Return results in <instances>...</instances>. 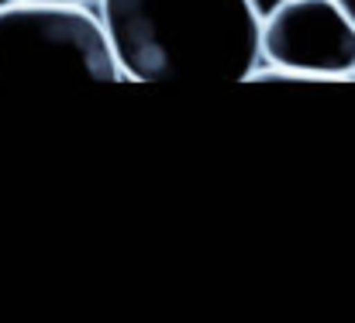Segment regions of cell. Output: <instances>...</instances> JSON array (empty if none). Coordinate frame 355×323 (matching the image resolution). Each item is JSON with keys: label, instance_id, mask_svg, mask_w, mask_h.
<instances>
[{"label": "cell", "instance_id": "cell-4", "mask_svg": "<svg viewBox=\"0 0 355 323\" xmlns=\"http://www.w3.org/2000/svg\"><path fill=\"white\" fill-rule=\"evenodd\" d=\"M248 7H252V14L259 17V21H266V17H272L279 7H283V0H245Z\"/></svg>", "mask_w": 355, "mask_h": 323}, {"label": "cell", "instance_id": "cell-1", "mask_svg": "<svg viewBox=\"0 0 355 323\" xmlns=\"http://www.w3.org/2000/svg\"><path fill=\"white\" fill-rule=\"evenodd\" d=\"M131 83H238L262 59V21L245 0H101Z\"/></svg>", "mask_w": 355, "mask_h": 323}, {"label": "cell", "instance_id": "cell-3", "mask_svg": "<svg viewBox=\"0 0 355 323\" xmlns=\"http://www.w3.org/2000/svg\"><path fill=\"white\" fill-rule=\"evenodd\" d=\"M262 59L248 80H355V24L335 0H283L262 21Z\"/></svg>", "mask_w": 355, "mask_h": 323}, {"label": "cell", "instance_id": "cell-6", "mask_svg": "<svg viewBox=\"0 0 355 323\" xmlns=\"http://www.w3.org/2000/svg\"><path fill=\"white\" fill-rule=\"evenodd\" d=\"M59 3H87V0H59Z\"/></svg>", "mask_w": 355, "mask_h": 323}, {"label": "cell", "instance_id": "cell-2", "mask_svg": "<svg viewBox=\"0 0 355 323\" xmlns=\"http://www.w3.org/2000/svg\"><path fill=\"white\" fill-rule=\"evenodd\" d=\"M69 80L121 83V66L104 21L83 3L7 0L0 7V83Z\"/></svg>", "mask_w": 355, "mask_h": 323}, {"label": "cell", "instance_id": "cell-5", "mask_svg": "<svg viewBox=\"0 0 355 323\" xmlns=\"http://www.w3.org/2000/svg\"><path fill=\"white\" fill-rule=\"evenodd\" d=\"M335 3H338V7L345 10V17H349V21L355 24V0H335Z\"/></svg>", "mask_w": 355, "mask_h": 323}]
</instances>
